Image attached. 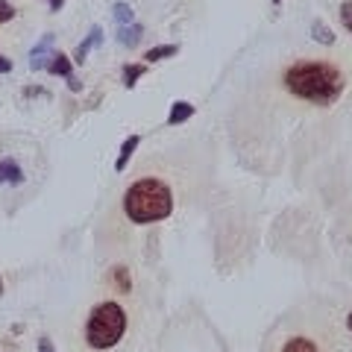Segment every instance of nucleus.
I'll list each match as a JSON object with an SVG mask.
<instances>
[{"label":"nucleus","mask_w":352,"mask_h":352,"mask_svg":"<svg viewBox=\"0 0 352 352\" xmlns=\"http://www.w3.org/2000/svg\"><path fill=\"white\" fill-rule=\"evenodd\" d=\"M285 85L305 103L329 106L344 91V74L329 62H296L285 71Z\"/></svg>","instance_id":"nucleus-1"},{"label":"nucleus","mask_w":352,"mask_h":352,"mask_svg":"<svg viewBox=\"0 0 352 352\" xmlns=\"http://www.w3.org/2000/svg\"><path fill=\"white\" fill-rule=\"evenodd\" d=\"M124 212L135 223H156L173 212V194L162 179H138L124 197Z\"/></svg>","instance_id":"nucleus-2"},{"label":"nucleus","mask_w":352,"mask_h":352,"mask_svg":"<svg viewBox=\"0 0 352 352\" xmlns=\"http://www.w3.org/2000/svg\"><path fill=\"white\" fill-rule=\"evenodd\" d=\"M126 332V311L118 302L94 305L85 323V340L91 349H112Z\"/></svg>","instance_id":"nucleus-3"},{"label":"nucleus","mask_w":352,"mask_h":352,"mask_svg":"<svg viewBox=\"0 0 352 352\" xmlns=\"http://www.w3.org/2000/svg\"><path fill=\"white\" fill-rule=\"evenodd\" d=\"M50 44H53V36H44L36 47H32V53H30V68L32 71H41V68H47V65H50V59H47Z\"/></svg>","instance_id":"nucleus-4"},{"label":"nucleus","mask_w":352,"mask_h":352,"mask_svg":"<svg viewBox=\"0 0 352 352\" xmlns=\"http://www.w3.org/2000/svg\"><path fill=\"white\" fill-rule=\"evenodd\" d=\"M3 182H9V185L24 182V170L18 168V162H12V159L0 162V185H3Z\"/></svg>","instance_id":"nucleus-5"},{"label":"nucleus","mask_w":352,"mask_h":352,"mask_svg":"<svg viewBox=\"0 0 352 352\" xmlns=\"http://www.w3.org/2000/svg\"><path fill=\"white\" fill-rule=\"evenodd\" d=\"M47 71H50V74H56V76H65V80H71V59L65 56V53H53V56H50V65H47Z\"/></svg>","instance_id":"nucleus-6"},{"label":"nucleus","mask_w":352,"mask_h":352,"mask_svg":"<svg viewBox=\"0 0 352 352\" xmlns=\"http://www.w3.org/2000/svg\"><path fill=\"white\" fill-rule=\"evenodd\" d=\"M138 135H129L126 141H124V147H120V153H118V162H115V170L120 173V170H126V162H129V156L135 153V147H138Z\"/></svg>","instance_id":"nucleus-7"},{"label":"nucleus","mask_w":352,"mask_h":352,"mask_svg":"<svg viewBox=\"0 0 352 352\" xmlns=\"http://www.w3.org/2000/svg\"><path fill=\"white\" fill-rule=\"evenodd\" d=\"M194 115V106L191 103H173L170 106V115H168V124H185V120H188Z\"/></svg>","instance_id":"nucleus-8"},{"label":"nucleus","mask_w":352,"mask_h":352,"mask_svg":"<svg viewBox=\"0 0 352 352\" xmlns=\"http://www.w3.org/2000/svg\"><path fill=\"white\" fill-rule=\"evenodd\" d=\"M138 38H141V24L118 27V41L124 44V47H132V44H138Z\"/></svg>","instance_id":"nucleus-9"},{"label":"nucleus","mask_w":352,"mask_h":352,"mask_svg":"<svg viewBox=\"0 0 352 352\" xmlns=\"http://www.w3.org/2000/svg\"><path fill=\"white\" fill-rule=\"evenodd\" d=\"M100 38H103L100 27H94V30H91V36H88V38L80 44V47H76V62H85V59H88V53H91V47H94V44L100 41Z\"/></svg>","instance_id":"nucleus-10"},{"label":"nucleus","mask_w":352,"mask_h":352,"mask_svg":"<svg viewBox=\"0 0 352 352\" xmlns=\"http://www.w3.org/2000/svg\"><path fill=\"white\" fill-rule=\"evenodd\" d=\"M282 352H320V349H317V344L308 340V338H291Z\"/></svg>","instance_id":"nucleus-11"},{"label":"nucleus","mask_w":352,"mask_h":352,"mask_svg":"<svg viewBox=\"0 0 352 352\" xmlns=\"http://www.w3.org/2000/svg\"><path fill=\"white\" fill-rule=\"evenodd\" d=\"M176 44H162V47H153V50H147V62H162V59H170V56H176Z\"/></svg>","instance_id":"nucleus-12"},{"label":"nucleus","mask_w":352,"mask_h":352,"mask_svg":"<svg viewBox=\"0 0 352 352\" xmlns=\"http://www.w3.org/2000/svg\"><path fill=\"white\" fill-rule=\"evenodd\" d=\"M144 74H147L144 65H126V68H124V85H126V88H132V85H135Z\"/></svg>","instance_id":"nucleus-13"},{"label":"nucleus","mask_w":352,"mask_h":352,"mask_svg":"<svg viewBox=\"0 0 352 352\" xmlns=\"http://www.w3.org/2000/svg\"><path fill=\"white\" fill-rule=\"evenodd\" d=\"M115 18H118V24L120 27H129V24H135V15H132V9L126 6V3H115Z\"/></svg>","instance_id":"nucleus-14"},{"label":"nucleus","mask_w":352,"mask_h":352,"mask_svg":"<svg viewBox=\"0 0 352 352\" xmlns=\"http://www.w3.org/2000/svg\"><path fill=\"white\" fill-rule=\"evenodd\" d=\"M311 36H314L317 41H323V44H332V41H335V36H332V30H326V27L320 24V21H317V24L311 27Z\"/></svg>","instance_id":"nucleus-15"},{"label":"nucleus","mask_w":352,"mask_h":352,"mask_svg":"<svg viewBox=\"0 0 352 352\" xmlns=\"http://www.w3.org/2000/svg\"><path fill=\"white\" fill-rule=\"evenodd\" d=\"M15 18V9L6 3V0H0V24H6V21Z\"/></svg>","instance_id":"nucleus-16"},{"label":"nucleus","mask_w":352,"mask_h":352,"mask_svg":"<svg viewBox=\"0 0 352 352\" xmlns=\"http://www.w3.org/2000/svg\"><path fill=\"white\" fill-rule=\"evenodd\" d=\"M340 18H344L346 30L352 32V3H344V6H340Z\"/></svg>","instance_id":"nucleus-17"},{"label":"nucleus","mask_w":352,"mask_h":352,"mask_svg":"<svg viewBox=\"0 0 352 352\" xmlns=\"http://www.w3.org/2000/svg\"><path fill=\"white\" fill-rule=\"evenodd\" d=\"M38 349L41 352H56V349H53V344H50V338H41L38 340Z\"/></svg>","instance_id":"nucleus-18"},{"label":"nucleus","mask_w":352,"mask_h":352,"mask_svg":"<svg viewBox=\"0 0 352 352\" xmlns=\"http://www.w3.org/2000/svg\"><path fill=\"white\" fill-rule=\"evenodd\" d=\"M6 71H12V62H9V59H3V56H0V74H6Z\"/></svg>","instance_id":"nucleus-19"},{"label":"nucleus","mask_w":352,"mask_h":352,"mask_svg":"<svg viewBox=\"0 0 352 352\" xmlns=\"http://www.w3.org/2000/svg\"><path fill=\"white\" fill-rule=\"evenodd\" d=\"M47 3H50V9H53V12H56V9H62V3H65V0H47Z\"/></svg>","instance_id":"nucleus-20"},{"label":"nucleus","mask_w":352,"mask_h":352,"mask_svg":"<svg viewBox=\"0 0 352 352\" xmlns=\"http://www.w3.org/2000/svg\"><path fill=\"white\" fill-rule=\"evenodd\" d=\"M346 329H349V332H352V314L346 317Z\"/></svg>","instance_id":"nucleus-21"},{"label":"nucleus","mask_w":352,"mask_h":352,"mask_svg":"<svg viewBox=\"0 0 352 352\" xmlns=\"http://www.w3.org/2000/svg\"><path fill=\"white\" fill-rule=\"evenodd\" d=\"M0 294H3V285H0Z\"/></svg>","instance_id":"nucleus-22"},{"label":"nucleus","mask_w":352,"mask_h":352,"mask_svg":"<svg viewBox=\"0 0 352 352\" xmlns=\"http://www.w3.org/2000/svg\"><path fill=\"white\" fill-rule=\"evenodd\" d=\"M273 3H282V0H273Z\"/></svg>","instance_id":"nucleus-23"}]
</instances>
